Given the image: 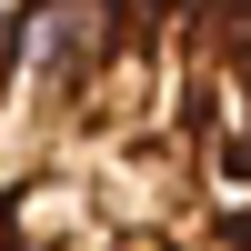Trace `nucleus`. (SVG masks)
<instances>
[{"mask_svg": "<svg viewBox=\"0 0 251 251\" xmlns=\"http://www.w3.org/2000/svg\"><path fill=\"white\" fill-rule=\"evenodd\" d=\"M241 0H0V251H241Z\"/></svg>", "mask_w": 251, "mask_h": 251, "instance_id": "obj_1", "label": "nucleus"}]
</instances>
